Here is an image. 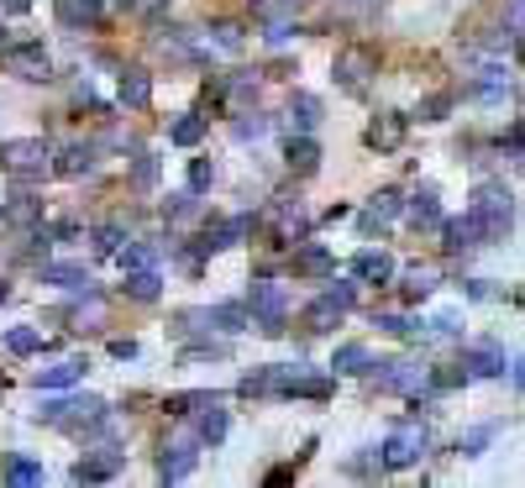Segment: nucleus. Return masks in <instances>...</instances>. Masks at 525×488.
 <instances>
[{
    "label": "nucleus",
    "instance_id": "20e7f679",
    "mask_svg": "<svg viewBox=\"0 0 525 488\" xmlns=\"http://www.w3.org/2000/svg\"><path fill=\"white\" fill-rule=\"evenodd\" d=\"M42 158H48V148L37 142V137H16V142H0V163L16 174L22 184H32L37 174H42Z\"/></svg>",
    "mask_w": 525,
    "mask_h": 488
},
{
    "label": "nucleus",
    "instance_id": "8fccbe9b",
    "mask_svg": "<svg viewBox=\"0 0 525 488\" xmlns=\"http://www.w3.org/2000/svg\"><path fill=\"white\" fill-rule=\"evenodd\" d=\"M504 32H510V37H520V32H525V0H515V5H510V22H504Z\"/></svg>",
    "mask_w": 525,
    "mask_h": 488
},
{
    "label": "nucleus",
    "instance_id": "393cba45",
    "mask_svg": "<svg viewBox=\"0 0 525 488\" xmlns=\"http://www.w3.org/2000/svg\"><path fill=\"white\" fill-rule=\"evenodd\" d=\"M122 289H126V294H131V300H142V305H148V300H158V289H163V278H158L153 268H131Z\"/></svg>",
    "mask_w": 525,
    "mask_h": 488
},
{
    "label": "nucleus",
    "instance_id": "dca6fc26",
    "mask_svg": "<svg viewBox=\"0 0 525 488\" xmlns=\"http://www.w3.org/2000/svg\"><path fill=\"white\" fill-rule=\"evenodd\" d=\"M79 378H85V363H79V357H63V363L37 367V389H74Z\"/></svg>",
    "mask_w": 525,
    "mask_h": 488
},
{
    "label": "nucleus",
    "instance_id": "a878e982",
    "mask_svg": "<svg viewBox=\"0 0 525 488\" xmlns=\"http://www.w3.org/2000/svg\"><path fill=\"white\" fill-rule=\"evenodd\" d=\"M205 321L221 326V331H248V326H252L248 305H211V310H205Z\"/></svg>",
    "mask_w": 525,
    "mask_h": 488
},
{
    "label": "nucleus",
    "instance_id": "c756f323",
    "mask_svg": "<svg viewBox=\"0 0 525 488\" xmlns=\"http://www.w3.org/2000/svg\"><path fill=\"white\" fill-rule=\"evenodd\" d=\"M211 404H221V394H174L163 410H168V415H200V410H211Z\"/></svg>",
    "mask_w": 525,
    "mask_h": 488
},
{
    "label": "nucleus",
    "instance_id": "cd10ccee",
    "mask_svg": "<svg viewBox=\"0 0 525 488\" xmlns=\"http://www.w3.org/2000/svg\"><path fill=\"white\" fill-rule=\"evenodd\" d=\"M195 436L216 447L221 436H226V410H221V404H211V410H200V420H195Z\"/></svg>",
    "mask_w": 525,
    "mask_h": 488
},
{
    "label": "nucleus",
    "instance_id": "a19ab883",
    "mask_svg": "<svg viewBox=\"0 0 525 488\" xmlns=\"http://www.w3.org/2000/svg\"><path fill=\"white\" fill-rule=\"evenodd\" d=\"M263 131H268V116H242L237 122V142H258Z\"/></svg>",
    "mask_w": 525,
    "mask_h": 488
},
{
    "label": "nucleus",
    "instance_id": "2f4dec72",
    "mask_svg": "<svg viewBox=\"0 0 525 488\" xmlns=\"http://www.w3.org/2000/svg\"><path fill=\"white\" fill-rule=\"evenodd\" d=\"M158 174H163V163H158L153 153H137V158H131V184H137V189H153Z\"/></svg>",
    "mask_w": 525,
    "mask_h": 488
},
{
    "label": "nucleus",
    "instance_id": "4d7b16f0",
    "mask_svg": "<svg viewBox=\"0 0 525 488\" xmlns=\"http://www.w3.org/2000/svg\"><path fill=\"white\" fill-rule=\"evenodd\" d=\"M5 300H11V284H0V305H5Z\"/></svg>",
    "mask_w": 525,
    "mask_h": 488
},
{
    "label": "nucleus",
    "instance_id": "c03bdc74",
    "mask_svg": "<svg viewBox=\"0 0 525 488\" xmlns=\"http://www.w3.org/2000/svg\"><path fill=\"white\" fill-rule=\"evenodd\" d=\"M163 215H168V221H189V215H195V194H174V200L163 205Z\"/></svg>",
    "mask_w": 525,
    "mask_h": 488
},
{
    "label": "nucleus",
    "instance_id": "f3484780",
    "mask_svg": "<svg viewBox=\"0 0 525 488\" xmlns=\"http://www.w3.org/2000/svg\"><path fill=\"white\" fill-rule=\"evenodd\" d=\"M400 211H404V205H400V194H394V189L373 194V205L363 211V231H384V226H389V221H394Z\"/></svg>",
    "mask_w": 525,
    "mask_h": 488
},
{
    "label": "nucleus",
    "instance_id": "5fc2aeb1",
    "mask_svg": "<svg viewBox=\"0 0 525 488\" xmlns=\"http://www.w3.org/2000/svg\"><path fill=\"white\" fill-rule=\"evenodd\" d=\"M137 5H142V11H158V5H163V0H137Z\"/></svg>",
    "mask_w": 525,
    "mask_h": 488
},
{
    "label": "nucleus",
    "instance_id": "c9c22d12",
    "mask_svg": "<svg viewBox=\"0 0 525 488\" xmlns=\"http://www.w3.org/2000/svg\"><path fill=\"white\" fill-rule=\"evenodd\" d=\"M478 95H484V100H499V95H510V74H504V68H484V79H478Z\"/></svg>",
    "mask_w": 525,
    "mask_h": 488
},
{
    "label": "nucleus",
    "instance_id": "f03ea898",
    "mask_svg": "<svg viewBox=\"0 0 525 488\" xmlns=\"http://www.w3.org/2000/svg\"><path fill=\"white\" fill-rule=\"evenodd\" d=\"M37 420H48V426H100V420H105V399H95V394L48 399V404L37 410Z\"/></svg>",
    "mask_w": 525,
    "mask_h": 488
},
{
    "label": "nucleus",
    "instance_id": "3c124183",
    "mask_svg": "<svg viewBox=\"0 0 525 488\" xmlns=\"http://www.w3.org/2000/svg\"><path fill=\"white\" fill-rule=\"evenodd\" d=\"M11 221H37V205H32V200H16V205H11Z\"/></svg>",
    "mask_w": 525,
    "mask_h": 488
},
{
    "label": "nucleus",
    "instance_id": "ea45409f",
    "mask_svg": "<svg viewBox=\"0 0 525 488\" xmlns=\"http://www.w3.org/2000/svg\"><path fill=\"white\" fill-rule=\"evenodd\" d=\"M211 179H216V168H211L205 158H195V163H189V189L200 194V189H211Z\"/></svg>",
    "mask_w": 525,
    "mask_h": 488
},
{
    "label": "nucleus",
    "instance_id": "37998d69",
    "mask_svg": "<svg viewBox=\"0 0 525 488\" xmlns=\"http://www.w3.org/2000/svg\"><path fill=\"white\" fill-rule=\"evenodd\" d=\"M463 326H457V310H447V315H436V321H426V336H457Z\"/></svg>",
    "mask_w": 525,
    "mask_h": 488
},
{
    "label": "nucleus",
    "instance_id": "f8f14e48",
    "mask_svg": "<svg viewBox=\"0 0 525 488\" xmlns=\"http://www.w3.org/2000/svg\"><path fill=\"white\" fill-rule=\"evenodd\" d=\"M463 367L473 378H499V373H504V347H499V341H478V347L463 352Z\"/></svg>",
    "mask_w": 525,
    "mask_h": 488
},
{
    "label": "nucleus",
    "instance_id": "4be33fe9",
    "mask_svg": "<svg viewBox=\"0 0 525 488\" xmlns=\"http://www.w3.org/2000/svg\"><path fill=\"white\" fill-rule=\"evenodd\" d=\"M148 100H153V74H142V68H126V74H122V105L142 111Z\"/></svg>",
    "mask_w": 525,
    "mask_h": 488
},
{
    "label": "nucleus",
    "instance_id": "6e6552de",
    "mask_svg": "<svg viewBox=\"0 0 525 488\" xmlns=\"http://www.w3.org/2000/svg\"><path fill=\"white\" fill-rule=\"evenodd\" d=\"M195 447H200V436H179V441H168V447H163V457H158V478H163V483L189 478V467H195V457H200Z\"/></svg>",
    "mask_w": 525,
    "mask_h": 488
},
{
    "label": "nucleus",
    "instance_id": "412c9836",
    "mask_svg": "<svg viewBox=\"0 0 525 488\" xmlns=\"http://www.w3.org/2000/svg\"><path fill=\"white\" fill-rule=\"evenodd\" d=\"M42 284H59V289H90L95 294L90 274H85L79 263H42Z\"/></svg>",
    "mask_w": 525,
    "mask_h": 488
},
{
    "label": "nucleus",
    "instance_id": "7c9ffc66",
    "mask_svg": "<svg viewBox=\"0 0 525 488\" xmlns=\"http://www.w3.org/2000/svg\"><path fill=\"white\" fill-rule=\"evenodd\" d=\"M168 137H174L179 148H195V142L205 137V116H179V122L168 126Z\"/></svg>",
    "mask_w": 525,
    "mask_h": 488
},
{
    "label": "nucleus",
    "instance_id": "423d86ee",
    "mask_svg": "<svg viewBox=\"0 0 525 488\" xmlns=\"http://www.w3.org/2000/svg\"><path fill=\"white\" fill-rule=\"evenodd\" d=\"M431 441H426V430L421 426H400L389 441H384V467H410V462H421Z\"/></svg>",
    "mask_w": 525,
    "mask_h": 488
},
{
    "label": "nucleus",
    "instance_id": "72a5a7b5",
    "mask_svg": "<svg viewBox=\"0 0 525 488\" xmlns=\"http://www.w3.org/2000/svg\"><path fill=\"white\" fill-rule=\"evenodd\" d=\"M5 483H42V467L32 457H11V467H5Z\"/></svg>",
    "mask_w": 525,
    "mask_h": 488
},
{
    "label": "nucleus",
    "instance_id": "6ab92c4d",
    "mask_svg": "<svg viewBox=\"0 0 525 488\" xmlns=\"http://www.w3.org/2000/svg\"><path fill=\"white\" fill-rule=\"evenodd\" d=\"M294 274L300 278H326L331 274V252H326L321 242H305L300 252H294Z\"/></svg>",
    "mask_w": 525,
    "mask_h": 488
},
{
    "label": "nucleus",
    "instance_id": "603ef678",
    "mask_svg": "<svg viewBox=\"0 0 525 488\" xmlns=\"http://www.w3.org/2000/svg\"><path fill=\"white\" fill-rule=\"evenodd\" d=\"M5 11H11V16H27V11H32V0H5Z\"/></svg>",
    "mask_w": 525,
    "mask_h": 488
},
{
    "label": "nucleus",
    "instance_id": "f704fd0d",
    "mask_svg": "<svg viewBox=\"0 0 525 488\" xmlns=\"http://www.w3.org/2000/svg\"><path fill=\"white\" fill-rule=\"evenodd\" d=\"M5 347H11L16 357H27V352H37V347H42V336L32 331V326H16V331H5Z\"/></svg>",
    "mask_w": 525,
    "mask_h": 488
},
{
    "label": "nucleus",
    "instance_id": "de8ad7c7",
    "mask_svg": "<svg viewBox=\"0 0 525 488\" xmlns=\"http://www.w3.org/2000/svg\"><path fill=\"white\" fill-rule=\"evenodd\" d=\"M100 321V300H90V310H74V331H95Z\"/></svg>",
    "mask_w": 525,
    "mask_h": 488
},
{
    "label": "nucleus",
    "instance_id": "ddd939ff",
    "mask_svg": "<svg viewBox=\"0 0 525 488\" xmlns=\"http://www.w3.org/2000/svg\"><path fill=\"white\" fill-rule=\"evenodd\" d=\"M441 242L452 247V252H467V247L484 242V226H478V215H452V221H441Z\"/></svg>",
    "mask_w": 525,
    "mask_h": 488
},
{
    "label": "nucleus",
    "instance_id": "0eeeda50",
    "mask_svg": "<svg viewBox=\"0 0 525 488\" xmlns=\"http://www.w3.org/2000/svg\"><path fill=\"white\" fill-rule=\"evenodd\" d=\"M5 74H16V79H53V63L42 53V42H22V48H11L5 53Z\"/></svg>",
    "mask_w": 525,
    "mask_h": 488
},
{
    "label": "nucleus",
    "instance_id": "a211bd4d",
    "mask_svg": "<svg viewBox=\"0 0 525 488\" xmlns=\"http://www.w3.org/2000/svg\"><path fill=\"white\" fill-rule=\"evenodd\" d=\"M352 274L368 278V284H389V278H394V258H389V252H358V258H352Z\"/></svg>",
    "mask_w": 525,
    "mask_h": 488
},
{
    "label": "nucleus",
    "instance_id": "6e6d98bb",
    "mask_svg": "<svg viewBox=\"0 0 525 488\" xmlns=\"http://www.w3.org/2000/svg\"><path fill=\"white\" fill-rule=\"evenodd\" d=\"M515 384H520V389H525V363H520V367H515Z\"/></svg>",
    "mask_w": 525,
    "mask_h": 488
},
{
    "label": "nucleus",
    "instance_id": "c85d7f7f",
    "mask_svg": "<svg viewBox=\"0 0 525 488\" xmlns=\"http://www.w3.org/2000/svg\"><path fill=\"white\" fill-rule=\"evenodd\" d=\"M331 367H337V373H368L373 357H368V347H358V341H352V347H337Z\"/></svg>",
    "mask_w": 525,
    "mask_h": 488
},
{
    "label": "nucleus",
    "instance_id": "473e14b6",
    "mask_svg": "<svg viewBox=\"0 0 525 488\" xmlns=\"http://www.w3.org/2000/svg\"><path fill=\"white\" fill-rule=\"evenodd\" d=\"M436 289V268H410L404 274V300H426Z\"/></svg>",
    "mask_w": 525,
    "mask_h": 488
},
{
    "label": "nucleus",
    "instance_id": "9b49d317",
    "mask_svg": "<svg viewBox=\"0 0 525 488\" xmlns=\"http://www.w3.org/2000/svg\"><path fill=\"white\" fill-rule=\"evenodd\" d=\"M252 231V215H237V221H221V226H211L200 242H195V258L200 252H226V247H237L242 237Z\"/></svg>",
    "mask_w": 525,
    "mask_h": 488
},
{
    "label": "nucleus",
    "instance_id": "4468645a",
    "mask_svg": "<svg viewBox=\"0 0 525 488\" xmlns=\"http://www.w3.org/2000/svg\"><path fill=\"white\" fill-rule=\"evenodd\" d=\"M400 142H404V116L384 111V116H373V122H368V148H378V153H394Z\"/></svg>",
    "mask_w": 525,
    "mask_h": 488
},
{
    "label": "nucleus",
    "instance_id": "7ed1b4c3",
    "mask_svg": "<svg viewBox=\"0 0 525 488\" xmlns=\"http://www.w3.org/2000/svg\"><path fill=\"white\" fill-rule=\"evenodd\" d=\"M352 305H358V289H352V284H331V289H326V294H321V300L305 310L310 331H331V326H337V321H341V315H347Z\"/></svg>",
    "mask_w": 525,
    "mask_h": 488
},
{
    "label": "nucleus",
    "instance_id": "b1692460",
    "mask_svg": "<svg viewBox=\"0 0 525 488\" xmlns=\"http://www.w3.org/2000/svg\"><path fill=\"white\" fill-rule=\"evenodd\" d=\"M315 122H321V100H315V95H294V100H289V131L305 137Z\"/></svg>",
    "mask_w": 525,
    "mask_h": 488
},
{
    "label": "nucleus",
    "instance_id": "bb28decb",
    "mask_svg": "<svg viewBox=\"0 0 525 488\" xmlns=\"http://www.w3.org/2000/svg\"><path fill=\"white\" fill-rule=\"evenodd\" d=\"M289 168H294V174H315V168H321V148H315L310 137H294V142H289Z\"/></svg>",
    "mask_w": 525,
    "mask_h": 488
},
{
    "label": "nucleus",
    "instance_id": "aec40b11",
    "mask_svg": "<svg viewBox=\"0 0 525 488\" xmlns=\"http://www.w3.org/2000/svg\"><path fill=\"white\" fill-rule=\"evenodd\" d=\"M90 168H95V148H85V142L63 148L59 163H53V174H59V179H79V174H90Z\"/></svg>",
    "mask_w": 525,
    "mask_h": 488
},
{
    "label": "nucleus",
    "instance_id": "5701e85b",
    "mask_svg": "<svg viewBox=\"0 0 525 488\" xmlns=\"http://www.w3.org/2000/svg\"><path fill=\"white\" fill-rule=\"evenodd\" d=\"M122 467V452H100V457H85L74 462V483H100V478H111Z\"/></svg>",
    "mask_w": 525,
    "mask_h": 488
},
{
    "label": "nucleus",
    "instance_id": "58836bf2",
    "mask_svg": "<svg viewBox=\"0 0 525 488\" xmlns=\"http://www.w3.org/2000/svg\"><path fill=\"white\" fill-rule=\"evenodd\" d=\"M116 258H122L126 274H131V268H153V247H122Z\"/></svg>",
    "mask_w": 525,
    "mask_h": 488
},
{
    "label": "nucleus",
    "instance_id": "39448f33",
    "mask_svg": "<svg viewBox=\"0 0 525 488\" xmlns=\"http://www.w3.org/2000/svg\"><path fill=\"white\" fill-rule=\"evenodd\" d=\"M252 326H258V331H268V336L284 331V289L268 284V278H258V284H252Z\"/></svg>",
    "mask_w": 525,
    "mask_h": 488
},
{
    "label": "nucleus",
    "instance_id": "1a4fd4ad",
    "mask_svg": "<svg viewBox=\"0 0 525 488\" xmlns=\"http://www.w3.org/2000/svg\"><path fill=\"white\" fill-rule=\"evenodd\" d=\"M373 68H378L373 48H347V53H337V85L341 90H363Z\"/></svg>",
    "mask_w": 525,
    "mask_h": 488
},
{
    "label": "nucleus",
    "instance_id": "2eb2a0df",
    "mask_svg": "<svg viewBox=\"0 0 525 488\" xmlns=\"http://www.w3.org/2000/svg\"><path fill=\"white\" fill-rule=\"evenodd\" d=\"M404 215H410V226H415V231H441V205H436V189L431 184H426V189H415V200H410V205H404Z\"/></svg>",
    "mask_w": 525,
    "mask_h": 488
},
{
    "label": "nucleus",
    "instance_id": "9d476101",
    "mask_svg": "<svg viewBox=\"0 0 525 488\" xmlns=\"http://www.w3.org/2000/svg\"><path fill=\"white\" fill-rule=\"evenodd\" d=\"M384 373H378V389L384 394H415L421 384H431V373L421 363H378Z\"/></svg>",
    "mask_w": 525,
    "mask_h": 488
},
{
    "label": "nucleus",
    "instance_id": "79ce46f5",
    "mask_svg": "<svg viewBox=\"0 0 525 488\" xmlns=\"http://www.w3.org/2000/svg\"><path fill=\"white\" fill-rule=\"evenodd\" d=\"M452 111V95H431V100H421V122H441Z\"/></svg>",
    "mask_w": 525,
    "mask_h": 488
},
{
    "label": "nucleus",
    "instance_id": "4c0bfd02",
    "mask_svg": "<svg viewBox=\"0 0 525 488\" xmlns=\"http://www.w3.org/2000/svg\"><path fill=\"white\" fill-rule=\"evenodd\" d=\"M467 378H473L467 367H436V373H431V389H436V394H447V389H457V384H467Z\"/></svg>",
    "mask_w": 525,
    "mask_h": 488
},
{
    "label": "nucleus",
    "instance_id": "864d4df0",
    "mask_svg": "<svg viewBox=\"0 0 525 488\" xmlns=\"http://www.w3.org/2000/svg\"><path fill=\"white\" fill-rule=\"evenodd\" d=\"M510 148H520V153H525V126H515V131H510Z\"/></svg>",
    "mask_w": 525,
    "mask_h": 488
},
{
    "label": "nucleus",
    "instance_id": "f257e3e1",
    "mask_svg": "<svg viewBox=\"0 0 525 488\" xmlns=\"http://www.w3.org/2000/svg\"><path fill=\"white\" fill-rule=\"evenodd\" d=\"M467 211L478 215V226H484V242H504V237H510V221H515L510 189H499V184H484V189L473 194V205H467Z\"/></svg>",
    "mask_w": 525,
    "mask_h": 488
},
{
    "label": "nucleus",
    "instance_id": "e433bc0d",
    "mask_svg": "<svg viewBox=\"0 0 525 488\" xmlns=\"http://www.w3.org/2000/svg\"><path fill=\"white\" fill-rule=\"evenodd\" d=\"M95 252L100 258H116L122 252V226H95Z\"/></svg>",
    "mask_w": 525,
    "mask_h": 488
},
{
    "label": "nucleus",
    "instance_id": "49530a36",
    "mask_svg": "<svg viewBox=\"0 0 525 488\" xmlns=\"http://www.w3.org/2000/svg\"><path fill=\"white\" fill-rule=\"evenodd\" d=\"M216 48H226V53H242V32H237V27H216Z\"/></svg>",
    "mask_w": 525,
    "mask_h": 488
},
{
    "label": "nucleus",
    "instance_id": "09e8293b",
    "mask_svg": "<svg viewBox=\"0 0 525 488\" xmlns=\"http://www.w3.org/2000/svg\"><path fill=\"white\" fill-rule=\"evenodd\" d=\"M111 357H116V363H131V357H137V341H131V336H116V341H111Z\"/></svg>",
    "mask_w": 525,
    "mask_h": 488
},
{
    "label": "nucleus",
    "instance_id": "13d9d810",
    "mask_svg": "<svg viewBox=\"0 0 525 488\" xmlns=\"http://www.w3.org/2000/svg\"><path fill=\"white\" fill-rule=\"evenodd\" d=\"M520 59H525V48H520Z\"/></svg>",
    "mask_w": 525,
    "mask_h": 488
},
{
    "label": "nucleus",
    "instance_id": "a18cd8bd",
    "mask_svg": "<svg viewBox=\"0 0 525 488\" xmlns=\"http://www.w3.org/2000/svg\"><path fill=\"white\" fill-rule=\"evenodd\" d=\"M494 430H499V426H478V430H467V436H463V452H484V447L494 441Z\"/></svg>",
    "mask_w": 525,
    "mask_h": 488
}]
</instances>
